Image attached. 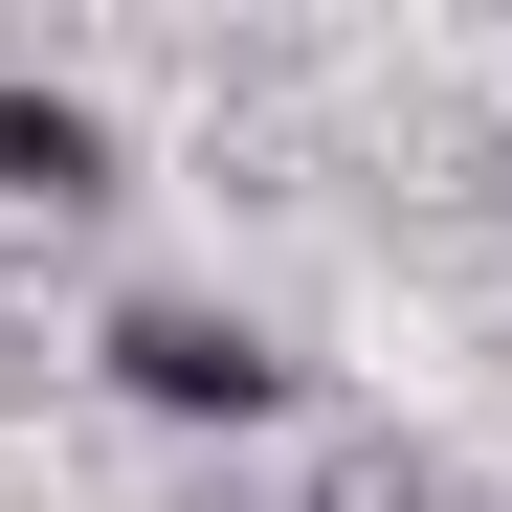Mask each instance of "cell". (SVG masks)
<instances>
[{
	"label": "cell",
	"mask_w": 512,
	"mask_h": 512,
	"mask_svg": "<svg viewBox=\"0 0 512 512\" xmlns=\"http://www.w3.org/2000/svg\"><path fill=\"white\" fill-rule=\"evenodd\" d=\"M0 201H45V223H67V201H112V112H90V90H45V67H0Z\"/></svg>",
	"instance_id": "obj_2"
},
{
	"label": "cell",
	"mask_w": 512,
	"mask_h": 512,
	"mask_svg": "<svg viewBox=\"0 0 512 512\" xmlns=\"http://www.w3.org/2000/svg\"><path fill=\"white\" fill-rule=\"evenodd\" d=\"M90 357H112L134 423H290V334H268V312H223V290H134Z\"/></svg>",
	"instance_id": "obj_1"
},
{
	"label": "cell",
	"mask_w": 512,
	"mask_h": 512,
	"mask_svg": "<svg viewBox=\"0 0 512 512\" xmlns=\"http://www.w3.org/2000/svg\"><path fill=\"white\" fill-rule=\"evenodd\" d=\"M290 512H446V490H423L401 446H357V468H334V490H290Z\"/></svg>",
	"instance_id": "obj_3"
}]
</instances>
